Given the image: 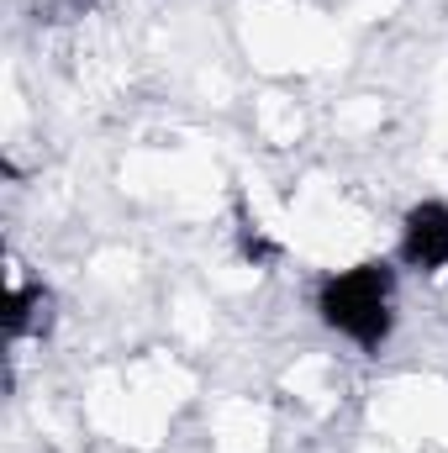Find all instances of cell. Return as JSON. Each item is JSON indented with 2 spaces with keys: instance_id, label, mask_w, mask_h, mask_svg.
Instances as JSON below:
<instances>
[{
  "instance_id": "277c9868",
  "label": "cell",
  "mask_w": 448,
  "mask_h": 453,
  "mask_svg": "<svg viewBox=\"0 0 448 453\" xmlns=\"http://www.w3.org/2000/svg\"><path fill=\"white\" fill-rule=\"evenodd\" d=\"M42 5L53 11V21H69V16H85L96 0H37V11H42Z\"/></svg>"
},
{
  "instance_id": "3957f363",
  "label": "cell",
  "mask_w": 448,
  "mask_h": 453,
  "mask_svg": "<svg viewBox=\"0 0 448 453\" xmlns=\"http://www.w3.org/2000/svg\"><path fill=\"white\" fill-rule=\"evenodd\" d=\"M53 322V296L37 290V285H11L5 296V333L11 338H32V333H48Z\"/></svg>"
},
{
  "instance_id": "6da1fadb",
  "label": "cell",
  "mask_w": 448,
  "mask_h": 453,
  "mask_svg": "<svg viewBox=\"0 0 448 453\" xmlns=\"http://www.w3.org/2000/svg\"><path fill=\"white\" fill-rule=\"evenodd\" d=\"M317 311L333 333L375 353L390 338V322H396L390 317V264H353V269L333 274L317 290Z\"/></svg>"
},
{
  "instance_id": "7a4b0ae2",
  "label": "cell",
  "mask_w": 448,
  "mask_h": 453,
  "mask_svg": "<svg viewBox=\"0 0 448 453\" xmlns=\"http://www.w3.org/2000/svg\"><path fill=\"white\" fill-rule=\"evenodd\" d=\"M401 258L422 274L433 269H448V206L444 201H422L406 211V226H401Z\"/></svg>"
}]
</instances>
